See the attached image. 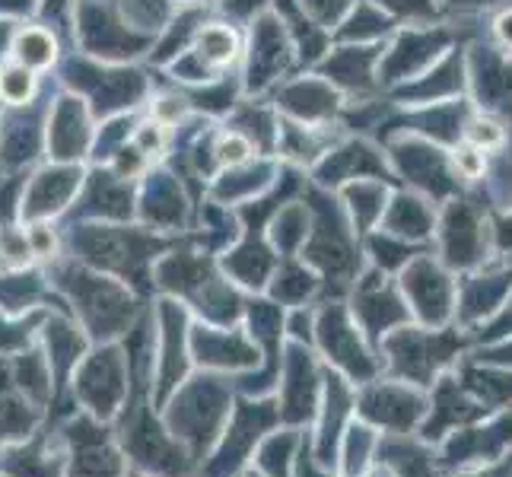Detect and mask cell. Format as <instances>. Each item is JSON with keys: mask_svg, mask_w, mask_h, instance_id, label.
Listing matches in <instances>:
<instances>
[{"mask_svg": "<svg viewBox=\"0 0 512 477\" xmlns=\"http://www.w3.org/2000/svg\"><path fill=\"white\" fill-rule=\"evenodd\" d=\"M458 347H462V341L446 338V334H439V338H427V334L404 331V334H398V338L388 341V350H392L398 373L411 376L414 382H423V385L433 379V369L443 366Z\"/></svg>", "mask_w": 512, "mask_h": 477, "instance_id": "obj_1", "label": "cell"}, {"mask_svg": "<svg viewBox=\"0 0 512 477\" xmlns=\"http://www.w3.org/2000/svg\"><path fill=\"white\" fill-rule=\"evenodd\" d=\"M360 411L373 423H382V427L408 430V427H414V420L420 417L423 401L414 392H404V388L382 385V388H373V392L363 395V408Z\"/></svg>", "mask_w": 512, "mask_h": 477, "instance_id": "obj_2", "label": "cell"}, {"mask_svg": "<svg viewBox=\"0 0 512 477\" xmlns=\"http://www.w3.org/2000/svg\"><path fill=\"white\" fill-rule=\"evenodd\" d=\"M481 414H487V408H481L478 401H471L462 388H458L452 379H443L436 392V408H433V420L423 427V436L427 439H439L455 423H471Z\"/></svg>", "mask_w": 512, "mask_h": 477, "instance_id": "obj_3", "label": "cell"}, {"mask_svg": "<svg viewBox=\"0 0 512 477\" xmlns=\"http://www.w3.org/2000/svg\"><path fill=\"white\" fill-rule=\"evenodd\" d=\"M404 287H411L414 303L427 322H443L449 315V280L433 264H417L411 280H404Z\"/></svg>", "mask_w": 512, "mask_h": 477, "instance_id": "obj_4", "label": "cell"}, {"mask_svg": "<svg viewBox=\"0 0 512 477\" xmlns=\"http://www.w3.org/2000/svg\"><path fill=\"white\" fill-rule=\"evenodd\" d=\"M325 341H328V353H331V357L338 360V363H344L353 376H369V373H373V366H369V360H366V353L360 350L357 338H353L350 328L341 322L338 315L328 318Z\"/></svg>", "mask_w": 512, "mask_h": 477, "instance_id": "obj_5", "label": "cell"}, {"mask_svg": "<svg viewBox=\"0 0 512 477\" xmlns=\"http://www.w3.org/2000/svg\"><path fill=\"white\" fill-rule=\"evenodd\" d=\"M379 455L401 477H430L433 474V455L414 443H404V439H388L385 446H379Z\"/></svg>", "mask_w": 512, "mask_h": 477, "instance_id": "obj_6", "label": "cell"}, {"mask_svg": "<svg viewBox=\"0 0 512 477\" xmlns=\"http://www.w3.org/2000/svg\"><path fill=\"white\" fill-rule=\"evenodd\" d=\"M80 455H83V462H80V474H93V477H112L115 474V455L102 446V439L99 436H86V423H80Z\"/></svg>", "mask_w": 512, "mask_h": 477, "instance_id": "obj_7", "label": "cell"}, {"mask_svg": "<svg viewBox=\"0 0 512 477\" xmlns=\"http://www.w3.org/2000/svg\"><path fill=\"white\" fill-rule=\"evenodd\" d=\"M328 420H325V430H322V462H331V446H334V436H338L341 427V417L347 414V392L338 379H331L328 388Z\"/></svg>", "mask_w": 512, "mask_h": 477, "instance_id": "obj_8", "label": "cell"}, {"mask_svg": "<svg viewBox=\"0 0 512 477\" xmlns=\"http://www.w3.org/2000/svg\"><path fill=\"white\" fill-rule=\"evenodd\" d=\"M468 388L478 392L484 404H503L506 398H512V376L468 373Z\"/></svg>", "mask_w": 512, "mask_h": 477, "instance_id": "obj_9", "label": "cell"}, {"mask_svg": "<svg viewBox=\"0 0 512 477\" xmlns=\"http://www.w3.org/2000/svg\"><path fill=\"white\" fill-rule=\"evenodd\" d=\"M0 90H4V96L13 99V102L26 99V93H29V74H23V70H7L4 80H0Z\"/></svg>", "mask_w": 512, "mask_h": 477, "instance_id": "obj_10", "label": "cell"}, {"mask_svg": "<svg viewBox=\"0 0 512 477\" xmlns=\"http://www.w3.org/2000/svg\"><path fill=\"white\" fill-rule=\"evenodd\" d=\"M20 55L26 58V61H32V64H45L51 55H48V51H51V45L42 39V35H26V39L20 42Z\"/></svg>", "mask_w": 512, "mask_h": 477, "instance_id": "obj_11", "label": "cell"}, {"mask_svg": "<svg viewBox=\"0 0 512 477\" xmlns=\"http://www.w3.org/2000/svg\"><path fill=\"white\" fill-rule=\"evenodd\" d=\"M373 443L369 439V430H353V439H350V452H347V458H350V471H360L363 465H366V446Z\"/></svg>", "mask_w": 512, "mask_h": 477, "instance_id": "obj_12", "label": "cell"}, {"mask_svg": "<svg viewBox=\"0 0 512 477\" xmlns=\"http://www.w3.org/2000/svg\"><path fill=\"white\" fill-rule=\"evenodd\" d=\"M497 35L503 39V45H506V48H512V10H509V13H503L500 20H497Z\"/></svg>", "mask_w": 512, "mask_h": 477, "instance_id": "obj_13", "label": "cell"}]
</instances>
